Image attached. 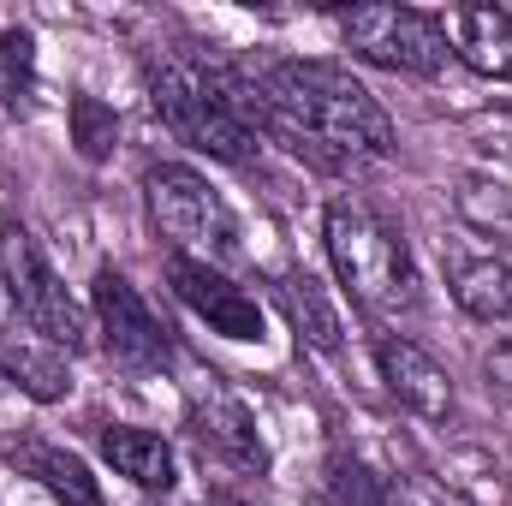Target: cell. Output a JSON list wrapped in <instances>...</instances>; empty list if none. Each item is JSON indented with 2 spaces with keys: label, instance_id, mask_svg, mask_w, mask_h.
Returning <instances> with one entry per match:
<instances>
[{
  "label": "cell",
  "instance_id": "cell-11",
  "mask_svg": "<svg viewBox=\"0 0 512 506\" xmlns=\"http://www.w3.org/2000/svg\"><path fill=\"white\" fill-rule=\"evenodd\" d=\"M0 459H6L18 477H30L36 489H48V495H54L60 506H108L102 483L90 477V465H84L78 453H66V447L42 441V435H18V441H0Z\"/></svg>",
  "mask_w": 512,
  "mask_h": 506
},
{
  "label": "cell",
  "instance_id": "cell-21",
  "mask_svg": "<svg viewBox=\"0 0 512 506\" xmlns=\"http://www.w3.org/2000/svg\"><path fill=\"white\" fill-rule=\"evenodd\" d=\"M483 376H489V393H501L512 405V340H501V346L483 358Z\"/></svg>",
  "mask_w": 512,
  "mask_h": 506
},
{
  "label": "cell",
  "instance_id": "cell-1",
  "mask_svg": "<svg viewBox=\"0 0 512 506\" xmlns=\"http://www.w3.org/2000/svg\"><path fill=\"white\" fill-rule=\"evenodd\" d=\"M233 102L245 126L268 143H286L310 167L358 173L399 149L387 108L334 60H268V66H227Z\"/></svg>",
  "mask_w": 512,
  "mask_h": 506
},
{
  "label": "cell",
  "instance_id": "cell-6",
  "mask_svg": "<svg viewBox=\"0 0 512 506\" xmlns=\"http://www.w3.org/2000/svg\"><path fill=\"white\" fill-rule=\"evenodd\" d=\"M340 42L382 66V72H405V78H435L453 60L447 24L423 6H352L340 12Z\"/></svg>",
  "mask_w": 512,
  "mask_h": 506
},
{
  "label": "cell",
  "instance_id": "cell-20",
  "mask_svg": "<svg viewBox=\"0 0 512 506\" xmlns=\"http://www.w3.org/2000/svg\"><path fill=\"white\" fill-rule=\"evenodd\" d=\"M328 495H334V506H399L393 483L382 471H370L364 459H352V453L328 459Z\"/></svg>",
  "mask_w": 512,
  "mask_h": 506
},
{
  "label": "cell",
  "instance_id": "cell-9",
  "mask_svg": "<svg viewBox=\"0 0 512 506\" xmlns=\"http://www.w3.org/2000/svg\"><path fill=\"white\" fill-rule=\"evenodd\" d=\"M167 286H173V298L197 322H209V334L239 340V346H262L268 340L262 304H256L227 268H209V262H191V256H167Z\"/></svg>",
  "mask_w": 512,
  "mask_h": 506
},
{
  "label": "cell",
  "instance_id": "cell-8",
  "mask_svg": "<svg viewBox=\"0 0 512 506\" xmlns=\"http://www.w3.org/2000/svg\"><path fill=\"white\" fill-rule=\"evenodd\" d=\"M185 423H191L197 447L215 453L221 465L256 471V477L268 471V447H262V435H256L251 405L215 376V370H191V381H185Z\"/></svg>",
  "mask_w": 512,
  "mask_h": 506
},
{
  "label": "cell",
  "instance_id": "cell-18",
  "mask_svg": "<svg viewBox=\"0 0 512 506\" xmlns=\"http://www.w3.org/2000/svg\"><path fill=\"white\" fill-rule=\"evenodd\" d=\"M459 215H465L471 233H483L495 245H512V179H489V173L465 179L459 185Z\"/></svg>",
  "mask_w": 512,
  "mask_h": 506
},
{
  "label": "cell",
  "instance_id": "cell-22",
  "mask_svg": "<svg viewBox=\"0 0 512 506\" xmlns=\"http://www.w3.org/2000/svg\"><path fill=\"white\" fill-rule=\"evenodd\" d=\"M12 387H18V381L6 376V364H0V399H6V393H12Z\"/></svg>",
  "mask_w": 512,
  "mask_h": 506
},
{
  "label": "cell",
  "instance_id": "cell-4",
  "mask_svg": "<svg viewBox=\"0 0 512 506\" xmlns=\"http://www.w3.org/2000/svg\"><path fill=\"white\" fill-rule=\"evenodd\" d=\"M143 203L155 233L167 239V256H191L209 268H233L245 245H239V215L227 209V197L185 161H161L143 173Z\"/></svg>",
  "mask_w": 512,
  "mask_h": 506
},
{
  "label": "cell",
  "instance_id": "cell-17",
  "mask_svg": "<svg viewBox=\"0 0 512 506\" xmlns=\"http://www.w3.org/2000/svg\"><path fill=\"white\" fill-rule=\"evenodd\" d=\"M42 96V72H36V36L24 24L0 30V114L6 120H30Z\"/></svg>",
  "mask_w": 512,
  "mask_h": 506
},
{
  "label": "cell",
  "instance_id": "cell-19",
  "mask_svg": "<svg viewBox=\"0 0 512 506\" xmlns=\"http://www.w3.org/2000/svg\"><path fill=\"white\" fill-rule=\"evenodd\" d=\"M72 149L102 167L114 149H120V114L102 102V96H72Z\"/></svg>",
  "mask_w": 512,
  "mask_h": 506
},
{
  "label": "cell",
  "instance_id": "cell-13",
  "mask_svg": "<svg viewBox=\"0 0 512 506\" xmlns=\"http://www.w3.org/2000/svg\"><path fill=\"white\" fill-rule=\"evenodd\" d=\"M96 447H102V459L137 483L143 495H167L173 483H179V465H173V447L155 435V429H137V423H108L102 435H96Z\"/></svg>",
  "mask_w": 512,
  "mask_h": 506
},
{
  "label": "cell",
  "instance_id": "cell-23",
  "mask_svg": "<svg viewBox=\"0 0 512 506\" xmlns=\"http://www.w3.org/2000/svg\"><path fill=\"white\" fill-rule=\"evenodd\" d=\"M203 506H245V501H233V495H215V501H203Z\"/></svg>",
  "mask_w": 512,
  "mask_h": 506
},
{
  "label": "cell",
  "instance_id": "cell-16",
  "mask_svg": "<svg viewBox=\"0 0 512 506\" xmlns=\"http://www.w3.org/2000/svg\"><path fill=\"white\" fill-rule=\"evenodd\" d=\"M0 364H6V376L18 381L30 399H42V405H54V399H66L72 393V370H66V352L60 346H48L42 334H0Z\"/></svg>",
  "mask_w": 512,
  "mask_h": 506
},
{
  "label": "cell",
  "instance_id": "cell-10",
  "mask_svg": "<svg viewBox=\"0 0 512 506\" xmlns=\"http://www.w3.org/2000/svg\"><path fill=\"white\" fill-rule=\"evenodd\" d=\"M376 370H382L387 393H393L411 417H423V423H447V417H453V376H447L417 340L382 334V340H376Z\"/></svg>",
  "mask_w": 512,
  "mask_h": 506
},
{
  "label": "cell",
  "instance_id": "cell-3",
  "mask_svg": "<svg viewBox=\"0 0 512 506\" xmlns=\"http://www.w3.org/2000/svg\"><path fill=\"white\" fill-rule=\"evenodd\" d=\"M322 245H328V262H334L346 298L370 322H399L423 304V280H417L411 251H405V233L393 221H382L370 203L334 197L322 209Z\"/></svg>",
  "mask_w": 512,
  "mask_h": 506
},
{
  "label": "cell",
  "instance_id": "cell-5",
  "mask_svg": "<svg viewBox=\"0 0 512 506\" xmlns=\"http://www.w3.org/2000/svg\"><path fill=\"white\" fill-rule=\"evenodd\" d=\"M0 280H6V298H12V310L24 316L30 334H42L60 352H84L90 346V334H96L90 310L72 298V286L60 280V268L36 245V233L18 227V221L0 227Z\"/></svg>",
  "mask_w": 512,
  "mask_h": 506
},
{
  "label": "cell",
  "instance_id": "cell-15",
  "mask_svg": "<svg viewBox=\"0 0 512 506\" xmlns=\"http://www.w3.org/2000/svg\"><path fill=\"white\" fill-rule=\"evenodd\" d=\"M447 286H453V304L471 316V322H512V262L507 256H459L447 268Z\"/></svg>",
  "mask_w": 512,
  "mask_h": 506
},
{
  "label": "cell",
  "instance_id": "cell-14",
  "mask_svg": "<svg viewBox=\"0 0 512 506\" xmlns=\"http://www.w3.org/2000/svg\"><path fill=\"white\" fill-rule=\"evenodd\" d=\"M280 304H286V322H292V334H298L310 352H340V346H346L340 304L328 298V286H322L310 268H292V274H280Z\"/></svg>",
  "mask_w": 512,
  "mask_h": 506
},
{
  "label": "cell",
  "instance_id": "cell-12",
  "mask_svg": "<svg viewBox=\"0 0 512 506\" xmlns=\"http://www.w3.org/2000/svg\"><path fill=\"white\" fill-rule=\"evenodd\" d=\"M441 24H447L453 60H465L489 84H512V12L507 6H459Z\"/></svg>",
  "mask_w": 512,
  "mask_h": 506
},
{
  "label": "cell",
  "instance_id": "cell-7",
  "mask_svg": "<svg viewBox=\"0 0 512 506\" xmlns=\"http://www.w3.org/2000/svg\"><path fill=\"white\" fill-rule=\"evenodd\" d=\"M90 322H96L108 358H114L120 370H131V376H161V370L179 364L173 328L149 310V298L131 286L114 262H102L96 280H90Z\"/></svg>",
  "mask_w": 512,
  "mask_h": 506
},
{
  "label": "cell",
  "instance_id": "cell-2",
  "mask_svg": "<svg viewBox=\"0 0 512 506\" xmlns=\"http://www.w3.org/2000/svg\"><path fill=\"white\" fill-rule=\"evenodd\" d=\"M143 84H149V102H155L161 126L179 143H191L197 155L227 161V167H251L262 155V137L245 126V114L233 102L227 60H203L191 48H161L143 66Z\"/></svg>",
  "mask_w": 512,
  "mask_h": 506
}]
</instances>
